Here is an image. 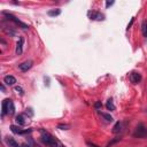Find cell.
<instances>
[{
    "instance_id": "cell-17",
    "label": "cell",
    "mask_w": 147,
    "mask_h": 147,
    "mask_svg": "<svg viewBox=\"0 0 147 147\" xmlns=\"http://www.w3.org/2000/svg\"><path fill=\"white\" fill-rule=\"evenodd\" d=\"M106 107H107V109H108V110H115V108H116L111 99H109V100L107 101V103H106Z\"/></svg>"
},
{
    "instance_id": "cell-22",
    "label": "cell",
    "mask_w": 147,
    "mask_h": 147,
    "mask_svg": "<svg viewBox=\"0 0 147 147\" xmlns=\"http://www.w3.org/2000/svg\"><path fill=\"white\" fill-rule=\"evenodd\" d=\"M86 144H87V146H90V147H100V146H98V145H95V144H93V142H91V141H86Z\"/></svg>"
},
{
    "instance_id": "cell-25",
    "label": "cell",
    "mask_w": 147,
    "mask_h": 147,
    "mask_svg": "<svg viewBox=\"0 0 147 147\" xmlns=\"http://www.w3.org/2000/svg\"><path fill=\"white\" fill-rule=\"evenodd\" d=\"M22 147H30L29 145H26V144H24V145H22Z\"/></svg>"
},
{
    "instance_id": "cell-11",
    "label": "cell",
    "mask_w": 147,
    "mask_h": 147,
    "mask_svg": "<svg viewBox=\"0 0 147 147\" xmlns=\"http://www.w3.org/2000/svg\"><path fill=\"white\" fill-rule=\"evenodd\" d=\"M15 113V106H14V102L9 99L8 100V114L9 115H14Z\"/></svg>"
},
{
    "instance_id": "cell-12",
    "label": "cell",
    "mask_w": 147,
    "mask_h": 147,
    "mask_svg": "<svg viewBox=\"0 0 147 147\" xmlns=\"http://www.w3.org/2000/svg\"><path fill=\"white\" fill-rule=\"evenodd\" d=\"M141 32H142V36L145 38H147V20L142 21V23H141Z\"/></svg>"
},
{
    "instance_id": "cell-16",
    "label": "cell",
    "mask_w": 147,
    "mask_h": 147,
    "mask_svg": "<svg viewBox=\"0 0 147 147\" xmlns=\"http://www.w3.org/2000/svg\"><path fill=\"white\" fill-rule=\"evenodd\" d=\"M99 114L107 121V122H113V116L110 114H107V113H102V111H99Z\"/></svg>"
},
{
    "instance_id": "cell-18",
    "label": "cell",
    "mask_w": 147,
    "mask_h": 147,
    "mask_svg": "<svg viewBox=\"0 0 147 147\" xmlns=\"http://www.w3.org/2000/svg\"><path fill=\"white\" fill-rule=\"evenodd\" d=\"M119 131H121V123L117 122V123L114 125V127H113V133H118Z\"/></svg>"
},
{
    "instance_id": "cell-20",
    "label": "cell",
    "mask_w": 147,
    "mask_h": 147,
    "mask_svg": "<svg viewBox=\"0 0 147 147\" xmlns=\"http://www.w3.org/2000/svg\"><path fill=\"white\" fill-rule=\"evenodd\" d=\"M102 107V103H101V101H96L95 103H94V108L95 109H100Z\"/></svg>"
},
{
    "instance_id": "cell-23",
    "label": "cell",
    "mask_w": 147,
    "mask_h": 147,
    "mask_svg": "<svg viewBox=\"0 0 147 147\" xmlns=\"http://www.w3.org/2000/svg\"><path fill=\"white\" fill-rule=\"evenodd\" d=\"M133 22H134V17H132V18H131V22H130V23L127 24V30H129V29H130V28L132 26V24H133Z\"/></svg>"
},
{
    "instance_id": "cell-24",
    "label": "cell",
    "mask_w": 147,
    "mask_h": 147,
    "mask_svg": "<svg viewBox=\"0 0 147 147\" xmlns=\"http://www.w3.org/2000/svg\"><path fill=\"white\" fill-rule=\"evenodd\" d=\"M111 5H114V1H107V2H106V7H109V6H111Z\"/></svg>"
},
{
    "instance_id": "cell-1",
    "label": "cell",
    "mask_w": 147,
    "mask_h": 147,
    "mask_svg": "<svg viewBox=\"0 0 147 147\" xmlns=\"http://www.w3.org/2000/svg\"><path fill=\"white\" fill-rule=\"evenodd\" d=\"M39 131H40L41 141H42L46 146H48V147H63L62 144H61L60 141H57L51 133H48L47 131H45V130H42V129H40Z\"/></svg>"
},
{
    "instance_id": "cell-3",
    "label": "cell",
    "mask_w": 147,
    "mask_h": 147,
    "mask_svg": "<svg viewBox=\"0 0 147 147\" xmlns=\"http://www.w3.org/2000/svg\"><path fill=\"white\" fill-rule=\"evenodd\" d=\"M6 17H7V20H9V21H11V22H14L16 25H18L20 28H22V29H29V25L28 24H25V23H23L22 21H20L17 17H15L13 14H10V13H7V11H3L2 13Z\"/></svg>"
},
{
    "instance_id": "cell-8",
    "label": "cell",
    "mask_w": 147,
    "mask_h": 147,
    "mask_svg": "<svg viewBox=\"0 0 147 147\" xmlns=\"http://www.w3.org/2000/svg\"><path fill=\"white\" fill-rule=\"evenodd\" d=\"M103 14H101L100 11H92L90 13V18L94 20V21H102L103 20Z\"/></svg>"
},
{
    "instance_id": "cell-5",
    "label": "cell",
    "mask_w": 147,
    "mask_h": 147,
    "mask_svg": "<svg viewBox=\"0 0 147 147\" xmlns=\"http://www.w3.org/2000/svg\"><path fill=\"white\" fill-rule=\"evenodd\" d=\"M32 65H33V62H32L31 60H29V61H24V62H22L21 64H18V69H20L22 72H26L28 70H30V69L32 68Z\"/></svg>"
},
{
    "instance_id": "cell-2",
    "label": "cell",
    "mask_w": 147,
    "mask_h": 147,
    "mask_svg": "<svg viewBox=\"0 0 147 147\" xmlns=\"http://www.w3.org/2000/svg\"><path fill=\"white\" fill-rule=\"evenodd\" d=\"M133 138H145V137H147V127L144 125V124H138V126L136 127V130H134V132H133Z\"/></svg>"
},
{
    "instance_id": "cell-19",
    "label": "cell",
    "mask_w": 147,
    "mask_h": 147,
    "mask_svg": "<svg viewBox=\"0 0 147 147\" xmlns=\"http://www.w3.org/2000/svg\"><path fill=\"white\" fill-rule=\"evenodd\" d=\"M57 127L61 129V130H68V129H69V125H68V124H59Z\"/></svg>"
},
{
    "instance_id": "cell-15",
    "label": "cell",
    "mask_w": 147,
    "mask_h": 147,
    "mask_svg": "<svg viewBox=\"0 0 147 147\" xmlns=\"http://www.w3.org/2000/svg\"><path fill=\"white\" fill-rule=\"evenodd\" d=\"M47 14H48V16H52V17H54V16H57V15H60V14H61V10H60L59 8H56V9H52V10H48V11H47Z\"/></svg>"
},
{
    "instance_id": "cell-10",
    "label": "cell",
    "mask_w": 147,
    "mask_h": 147,
    "mask_svg": "<svg viewBox=\"0 0 147 147\" xmlns=\"http://www.w3.org/2000/svg\"><path fill=\"white\" fill-rule=\"evenodd\" d=\"M8 100L9 99H5L3 101H2V106H1V115L2 116H5L6 114H8Z\"/></svg>"
},
{
    "instance_id": "cell-13",
    "label": "cell",
    "mask_w": 147,
    "mask_h": 147,
    "mask_svg": "<svg viewBox=\"0 0 147 147\" xmlns=\"http://www.w3.org/2000/svg\"><path fill=\"white\" fill-rule=\"evenodd\" d=\"M15 121H16V123L18 124V126H23V125H25V121H24L23 115H17Z\"/></svg>"
},
{
    "instance_id": "cell-9",
    "label": "cell",
    "mask_w": 147,
    "mask_h": 147,
    "mask_svg": "<svg viewBox=\"0 0 147 147\" xmlns=\"http://www.w3.org/2000/svg\"><path fill=\"white\" fill-rule=\"evenodd\" d=\"M23 44H24V39L21 37L20 39H18V41H17V44H16V54L17 55H21L22 53H23Z\"/></svg>"
},
{
    "instance_id": "cell-14",
    "label": "cell",
    "mask_w": 147,
    "mask_h": 147,
    "mask_svg": "<svg viewBox=\"0 0 147 147\" xmlns=\"http://www.w3.org/2000/svg\"><path fill=\"white\" fill-rule=\"evenodd\" d=\"M6 141H7V144H8V146H9V147H22V146H20V145H18V144L13 139V138H8Z\"/></svg>"
},
{
    "instance_id": "cell-21",
    "label": "cell",
    "mask_w": 147,
    "mask_h": 147,
    "mask_svg": "<svg viewBox=\"0 0 147 147\" xmlns=\"http://www.w3.org/2000/svg\"><path fill=\"white\" fill-rule=\"evenodd\" d=\"M15 91L18 92V93H21V94H23V88L20 87V86H15Z\"/></svg>"
},
{
    "instance_id": "cell-6",
    "label": "cell",
    "mask_w": 147,
    "mask_h": 147,
    "mask_svg": "<svg viewBox=\"0 0 147 147\" xmlns=\"http://www.w3.org/2000/svg\"><path fill=\"white\" fill-rule=\"evenodd\" d=\"M3 83L8 86H13L15 83H16V78L11 75H8V76H5L3 77Z\"/></svg>"
},
{
    "instance_id": "cell-4",
    "label": "cell",
    "mask_w": 147,
    "mask_h": 147,
    "mask_svg": "<svg viewBox=\"0 0 147 147\" xmlns=\"http://www.w3.org/2000/svg\"><path fill=\"white\" fill-rule=\"evenodd\" d=\"M129 78H130V82L132 83V84H139L140 82H141V75L139 74V72H137V71H132L131 74H130V76H129Z\"/></svg>"
},
{
    "instance_id": "cell-7",
    "label": "cell",
    "mask_w": 147,
    "mask_h": 147,
    "mask_svg": "<svg viewBox=\"0 0 147 147\" xmlns=\"http://www.w3.org/2000/svg\"><path fill=\"white\" fill-rule=\"evenodd\" d=\"M10 130L11 132L16 133V134H23V133H28V132H31V130H22L20 126L17 125H10Z\"/></svg>"
}]
</instances>
